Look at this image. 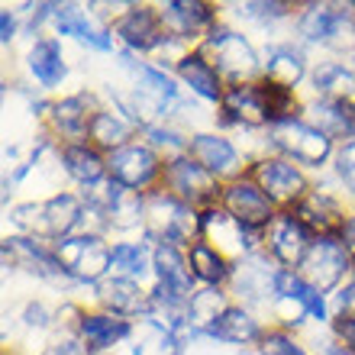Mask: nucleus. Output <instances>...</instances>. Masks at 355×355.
<instances>
[{
	"instance_id": "obj_1",
	"label": "nucleus",
	"mask_w": 355,
	"mask_h": 355,
	"mask_svg": "<svg viewBox=\"0 0 355 355\" xmlns=\"http://www.w3.org/2000/svg\"><path fill=\"white\" fill-rule=\"evenodd\" d=\"M146 236L149 243L162 245H191L200 239L204 233V214L197 207L178 200L175 194H168L165 187H155L146 194Z\"/></svg>"
},
{
	"instance_id": "obj_2",
	"label": "nucleus",
	"mask_w": 355,
	"mask_h": 355,
	"mask_svg": "<svg viewBox=\"0 0 355 355\" xmlns=\"http://www.w3.org/2000/svg\"><path fill=\"white\" fill-rule=\"evenodd\" d=\"M85 197L78 194H52L46 200H29V204L13 207L10 220L33 239H52L62 243L68 236H75L85 216Z\"/></svg>"
},
{
	"instance_id": "obj_3",
	"label": "nucleus",
	"mask_w": 355,
	"mask_h": 355,
	"mask_svg": "<svg viewBox=\"0 0 355 355\" xmlns=\"http://www.w3.org/2000/svg\"><path fill=\"white\" fill-rule=\"evenodd\" d=\"M197 52H200V55L220 71V78H226L230 85H252V78L259 75V68H262L252 42L230 26H214Z\"/></svg>"
},
{
	"instance_id": "obj_4",
	"label": "nucleus",
	"mask_w": 355,
	"mask_h": 355,
	"mask_svg": "<svg viewBox=\"0 0 355 355\" xmlns=\"http://www.w3.org/2000/svg\"><path fill=\"white\" fill-rule=\"evenodd\" d=\"M55 255L68 278L81 281V284H101L107 271L113 268V245L103 243V236H85L75 233L55 243Z\"/></svg>"
},
{
	"instance_id": "obj_5",
	"label": "nucleus",
	"mask_w": 355,
	"mask_h": 355,
	"mask_svg": "<svg viewBox=\"0 0 355 355\" xmlns=\"http://www.w3.org/2000/svg\"><path fill=\"white\" fill-rule=\"evenodd\" d=\"M268 136H271V146L278 152H284V159L310 165V168H320L333 155V139L323 130H317L313 123H307L304 116L275 123V126H268Z\"/></svg>"
},
{
	"instance_id": "obj_6",
	"label": "nucleus",
	"mask_w": 355,
	"mask_h": 355,
	"mask_svg": "<svg viewBox=\"0 0 355 355\" xmlns=\"http://www.w3.org/2000/svg\"><path fill=\"white\" fill-rule=\"evenodd\" d=\"M162 187L175 194L178 200H184L191 207H216V200L223 197V184L216 181L207 168H200L191 155H181V159L165 162V171H162Z\"/></svg>"
},
{
	"instance_id": "obj_7",
	"label": "nucleus",
	"mask_w": 355,
	"mask_h": 355,
	"mask_svg": "<svg viewBox=\"0 0 355 355\" xmlns=\"http://www.w3.org/2000/svg\"><path fill=\"white\" fill-rule=\"evenodd\" d=\"M165 165H162V155L152 149L149 142H130L123 149L110 152L107 155V175L116 184L130 187V191H149L155 181L162 178Z\"/></svg>"
},
{
	"instance_id": "obj_8",
	"label": "nucleus",
	"mask_w": 355,
	"mask_h": 355,
	"mask_svg": "<svg viewBox=\"0 0 355 355\" xmlns=\"http://www.w3.org/2000/svg\"><path fill=\"white\" fill-rule=\"evenodd\" d=\"M249 178L271 197V204H278V207H297L310 194L307 175L291 159H284V155L259 159L252 165V171H249Z\"/></svg>"
},
{
	"instance_id": "obj_9",
	"label": "nucleus",
	"mask_w": 355,
	"mask_h": 355,
	"mask_svg": "<svg viewBox=\"0 0 355 355\" xmlns=\"http://www.w3.org/2000/svg\"><path fill=\"white\" fill-rule=\"evenodd\" d=\"M220 207H223L226 214L239 220L245 230H255V233H262L275 223V204H271V197L265 194L262 187L255 184L249 175L236 178L230 184H223V197H220Z\"/></svg>"
},
{
	"instance_id": "obj_10",
	"label": "nucleus",
	"mask_w": 355,
	"mask_h": 355,
	"mask_svg": "<svg viewBox=\"0 0 355 355\" xmlns=\"http://www.w3.org/2000/svg\"><path fill=\"white\" fill-rule=\"evenodd\" d=\"M278 271L281 268H275V259H268L265 252H252L233 265L230 288L243 300V307H271Z\"/></svg>"
},
{
	"instance_id": "obj_11",
	"label": "nucleus",
	"mask_w": 355,
	"mask_h": 355,
	"mask_svg": "<svg viewBox=\"0 0 355 355\" xmlns=\"http://www.w3.org/2000/svg\"><path fill=\"white\" fill-rule=\"evenodd\" d=\"M346 271H352V255L346 252L343 239L339 236H320L310 245L307 259L300 262L297 275L304 281H310L317 291H333L346 278Z\"/></svg>"
},
{
	"instance_id": "obj_12",
	"label": "nucleus",
	"mask_w": 355,
	"mask_h": 355,
	"mask_svg": "<svg viewBox=\"0 0 355 355\" xmlns=\"http://www.w3.org/2000/svg\"><path fill=\"white\" fill-rule=\"evenodd\" d=\"M159 23L165 36L187 46L210 36V29L216 26V10L204 0H168L159 7Z\"/></svg>"
},
{
	"instance_id": "obj_13",
	"label": "nucleus",
	"mask_w": 355,
	"mask_h": 355,
	"mask_svg": "<svg viewBox=\"0 0 355 355\" xmlns=\"http://www.w3.org/2000/svg\"><path fill=\"white\" fill-rule=\"evenodd\" d=\"M297 33L304 42L313 46H346V33H355V19L349 13V7L339 3H310L304 13L297 17Z\"/></svg>"
},
{
	"instance_id": "obj_14",
	"label": "nucleus",
	"mask_w": 355,
	"mask_h": 355,
	"mask_svg": "<svg viewBox=\"0 0 355 355\" xmlns=\"http://www.w3.org/2000/svg\"><path fill=\"white\" fill-rule=\"evenodd\" d=\"M200 239L220 249L226 259H245V255L259 252V243H262V233H255V230H245L239 220L226 214L223 207H210L204 210V233Z\"/></svg>"
},
{
	"instance_id": "obj_15",
	"label": "nucleus",
	"mask_w": 355,
	"mask_h": 355,
	"mask_svg": "<svg viewBox=\"0 0 355 355\" xmlns=\"http://www.w3.org/2000/svg\"><path fill=\"white\" fill-rule=\"evenodd\" d=\"M91 204H97L107 216V226L113 230H136V226L146 223V194L139 191H130V187L116 184V181H103L101 187H94V194L87 197Z\"/></svg>"
},
{
	"instance_id": "obj_16",
	"label": "nucleus",
	"mask_w": 355,
	"mask_h": 355,
	"mask_svg": "<svg viewBox=\"0 0 355 355\" xmlns=\"http://www.w3.org/2000/svg\"><path fill=\"white\" fill-rule=\"evenodd\" d=\"M3 265H17L26 268L42 281H65L68 271L62 268L55 249H49L46 239H33V236H7L3 239Z\"/></svg>"
},
{
	"instance_id": "obj_17",
	"label": "nucleus",
	"mask_w": 355,
	"mask_h": 355,
	"mask_svg": "<svg viewBox=\"0 0 355 355\" xmlns=\"http://www.w3.org/2000/svg\"><path fill=\"white\" fill-rule=\"evenodd\" d=\"M265 243H268L271 259H275L281 268L294 271V268H300L304 259H307L310 245H313V236H310V230L300 223L291 210H281V214L275 216V223L268 226Z\"/></svg>"
},
{
	"instance_id": "obj_18",
	"label": "nucleus",
	"mask_w": 355,
	"mask_h": 355,
	"mask_svg": "<svg viewBox=\"0 0 355 355\" xmlns=\"http://www.w3.org/2000/svg\"><path fill=\"white\" fill-rule=\"evenodd\" d=\"M187 155L207 168L216 181H236L239 168H243V155L233 146V139H226L220 132H194L191 136V146H187Z\"/></svg>"
},
{
	"instance_id": "obj_19",
	"label": "nucleus",
	"mask_w": 355,
	"mask_h": 355,
	"mask_svg": "<svg viewBox=\"0 0 355 355\" xmlns=\"http://www.w3.org/2000/svg\"><path fill=\"white\" fill-rule=\"evenodd\" d=\"M101 107H94L91 94H71V97H62L49 107L46 120L52 136L65 142V146H78V142H87V130H91L94 113Z\"/></svg>"
},
{
	"instance_id": "obj_20",
	"label": "nucleus",
	"mask_w": 355,
	"mask_h": 355,
	"mask_svg": "<svg viewBox=\"0 0 355 355\" xmlns=\"http://www.w3.org/2000/svg\"><path fill=\"white\" fill-rule=\"evenodd\" d=\"M220 110L230 123L245 126V130H259V126H271V110L268 97H265V85H230L220 101Z\"/></svg>"
},
{
	"instance_id": "obj_21",
	"label": "nucleus",
	"mask_w": 355,
	"mask_h": 355,
	"mask_svg": "<svg viewBox=\"0 0 355 355\" xmlns=\"http://www.w3.org/2000/svg\"><path fill=\"white\" fill-rule=\"evenodd\" d=\"M291 214L307 226L313 239H320V236H339L343 226H346V216H349L336 197L329 194V191H320V187L310 191Z\"/></svg>"
},
{
	"instance_id": "obj_22",
	"label": "nucleus",
	"mask_w": 355,
	"mask_h": 355,
	"mask_svg": "<svg viewBox=\"0 0 355 355\" xmlns=\"http://www.w3.org/2000/svg\"><path fill=\"white\" fill-rule=\"evenodd\" d=\"M113 36L120 39L126 49H132V52H155L162 46V39H165L159 23V10L130 7L113 23Z\"/></svg>"
},
{
	"instance_id": "obj_23",
	"label": "nucleus",
	"mask_w": 355,
	"mask_h": 355,
	"mask_svg": "<svg viewBox=\"0 0 355 355\" xmlns=\"http://www.w3.org/2000/svg\"><path fill=\"white\" fill-rule=\"evenodd\" d=\"M97 300L103 304V310H110L116 317H149L152 310V294L142 291L139 281H130V278H103L97 284Z\"/></svg>"
},
{
	"instance_id": "obj_24",
	"label": "nucleus",
	"mask_w": 355,
	"mask_h": 355,
	"mask_svg": "<svg viewBox=\"0 0 355 355\" xmlns=\"http://www.w3.org/2000/svg\"><path fill=\"white\" fill-rule=\"evenodd\" d=\"M58 162L65 175L75 181V184H85V187H101L107 181V155L97 152L91 142H78V146H62L58 152Z\"/></svg>"
},
{
	"instance_id": "obj_25",
	"label": "nucleus",
	"mask_w": 355,
	"mask_h": 355,
	"mask_svg": "<svg viewBox=\"0 0 355 355\" xmlns=\"http://www.w3.org/2000/svg\"><path fill=\"white\" fill-rule=\"evenodd\" d=\"M139 123L130 120L123 110H116V107H101V110L94 113L91 120V130H87V142H91L97 152H116L123 149V146H130L132 139V130H136Z\"/></svg>"
},
{
	"instance_id": "obj_26",
	"label": "nucleus",
	"mask_w": 355,
	"mask_h": 355,
	"mask_svg": "<svg viewBox=\"0 0 355 355\" xmlns=\"http://www.w3.org/2000/svg\"><path fill=\"white\" fill-rule=\"evenodd\" d=\"M52 23H55L58 36H71V39H78V42H85V46L97 49V52H110L113 49L110 33L94 26V19L87 17L81 7H75V3H55Z\"/></svg>"
},
{
	"instance_id": "obj_27",
	"label": "nucleus",
	"mask_w": 355,
	"mask_h": 355,
	"mask_svg": "<svg viewBox=\"0 0 355 355\" xmlns=\"http://www.w3.org/2000/svg\"><path fill=\"white\" fill-rule=\"evenodd\" d=\"M304 120L323 130L329 139H355V103L346 101H313L304 107Z\"/></svg>"
},
{
	"instance_id": "obj_28",
	"label": "nucleus",
	"mask_w": 355,
	"mask_h": 355,
	"mask_svg": "<svg viewBox=\"0 0 355 355\" xmlns=\"http://www.w3.org/2000/svg\"><path fill=\"white\" fill-rule=\"evenodd\" d=\"M78 333H81V339L91 346V352H107L110 346H116V343L132 336V323L116 317V313H110V310H97V313H85V317H81Z\"/></svg>"
},
{
	"instance_id": "obj_29",
	"label": "nucleus",
	"mask_w": 355,
	"mask_h": 355,
	"mask_svg": "<svg viewBox=\"0 0 355 355\" xmlns=\"http://www.w3.org/2000/svg\"><path fill=\"white\" fill-rule=\"evenodd\" d=\"M175 71H178V78H181V85L191 94H197L200 101H210V103L223 101V94H226L223 78H220V71H216L200 52H187V58Z\"/></svg>"
},
{
	"instance_id": "obj_30",
	"label": "nucleus",
	"mask_w": 355,
	"mask_h": 355,
	"mask_svg": "<svg viewBox=\"0 0 355 355\" xmlns=\"http://www.w3.org/2000/svg\"><path fill=\"white\" fill-rule=\"evenodd\" d=\"M304 75H307V58H304L300 49L281 42V46H271L268 52H265V78L262 81L294 91V87L304 81Z\"/></svg>"
},
{
	"instance_id": "obj_31",
	"label": "nucleus",
	"mask_w": 355,
	"mask_h": 355,
	"mask_svg": "<svg viewBox=\"0 0 355 355\" xmlns=\"http://www.w3.org/2000/svg\"><path fill=\"white\" fill-rule=\"evenodd\" d=\"M313 91L320 94V101H346L355 103V68L349 62H336L327 58L313 68Z\"/></svg>"
},
{
	"instance_id": "obj_32",
	"label": "nucleus",
	"mask_w": 355,
	"mask_h": 355,
	"mask_svg": "<svg viewBox=\"0 0 355 355\" xmlns=\"http://www.w3.org/2000/svg\"><path fill=\"white\" fill-rule=\"evenodd\" d=\"M187 268H191L194 281H200L204 288H220L233 275L230 259L220 249H214L207 239H197V243L187 245Z\"/></svg>"
},
{
	"instance_id": "obj_33",
	"label": "nucleus",
	"mask_w": 355,
	"mask_h": 355,
	"mask_svg": "<svg viewBox=\"0 0 355 355\" xmlns=\"http://www.w3.org/2000/svg\"><path fill=\"white\" fill-rule=\"evenodd\" d=\"M216 343H226V346H249V343H262V327L259 320L252 317V310L243 307V304H233L223 317L216 320V327L207 333Z\"/></svg>"
},
{
	"instance_id": "obj_34",
	"label": "nucleus",
	"mask_w": 355,
	"mask_h": 355,
	"mask_svg": "<svg viewBox=\"0 0 355 355\" xmlns=\"http://www.w3.org/2000/svg\"><path fill=\"white\" fill-rule=\"evenodd\" d=\"M152 275H155V284L175 288L181 294H194V275L187 268V252H181L178 245H168V243L155 245Z\"/></svg>"
},
{
	"instance_id": "obj_35",
	"label": "nucleus",
	"mask_w": 355,
	"mask_h": 355,
	"mask_svg": "<svg viewBox=\"0 0 355 355\" xmlns=\"http://www.w3.org/2000/svg\"><path fill=\"white\" fill-rule=\"evenodd\" d=\"M26 65H29V75L36 78L42 87H58L68 75L65 55H62V46H58L55 39H36L29 46Z\"/></svg>"
},
{
	"instance_id": "obj_36",
	"label": "nucleus",
	"mask_w": 355,
	"mask_h": 355,
	"mask_svg": "<svg viewBox=\"0 0 355 355\" xmlns=\"http://www.w3.org/2000/svg\"><path fill=\"white\" fill-rule=\"evenodd\" d=\"M230 307L233 304L226 300V294L220 288H197L191 294V304H187V323H191L197 336H207Z\"/></svg>"
},
{
	"instance_id": "obj_37",
	"label": "nucleus",
	"mask_w": 355,
	"mask_h": 355,
	"mask_svg": "<svg viewBox=\"0 0 355 355\" xmlns=\"http://www.w3.org/2000/svg\"><path fill=\"white\" fill-rule=\"evenodd\" d=\"M152 255H155V245L149 243H116L113 245V271L120 278L142 281L152 271Z\"/></svg>"
},
{
	"instance_id": "obj_38",
	"label": "nucleus",
	"mask_w": 355,
	"mask_h": 355,
	"mask_svg": "<svg viewBox=\"0 0 355 355\" xmlns=\"http://www.w3.org/2000/svg\"><path fill=\"white\" fill-rule=\"evenodd\" d=\"M181 343H178L175 333H168L165 327L152 323V320H142L139 333H136V343H132V355H181Z\"/></svg>"
},
{
	"instance_id": "obj_39",
	"label": "nucleus",
	"mask_w": 355,
	"mask_h": 355,
	"mask_svg": "<svg viewBox=\"0 0 355 355\" xmlns=\"http://www.w3.org/2000/svg\"><path fill=\"white\" fill-rule=\"evenodd\" d=\"M146 139H149V146L155 152H165V155H168V162L187 155V146H191V139H187L184 132L175 130V126H168V123L146 126Z\"/></svg>"
},
{
	"instance_id": "obj_40",
	"label": "nucleus",
	"mask_w": 355,
	"mask_h": 355,
	"mask_svg": "<svg viewBox=\"0 0 355 355\" xmlns=\"http://www.w3.org/2000/svg\"><path fill=\"white\" fill-rule=\"evenodd\" d=\"M39 355H94L91 346H87L85 339H81V333H78V327H58L55 336L46 343V349Z\"/></svg>"
},
{
	"instance_id": "obj_41",
	"label": "nucleus",
	"mask_w": 355,
	"mask_h": 355,
	"mask_svg": "<svg viewBox=\"0 0 355 355\" xmlns=\"http://www.w3.org/2000/svg\"><path fill=\"white\" fill-rule=\"evenodd\" d=\"M236 13L243 19H255V23H275V19L288 17L291 3H278V0H255V3H236Z\"/></svg>"
},
{
	"instance_id": "obj_42",
	"label": "nucleus",
	"mask_w": 355,
	"mask_h": 355,
	"mask_svg": "<svg viewBox=\"0 0 355 355\" xmlns=\"http://www.w3.org/2000/svg\"><path fill=\"white\" fill-rule=\"evenodd\" d=\"M271 317L278 320L281 327H300L304 320L310 317V310L300 304L297 297H288V294H278V297L271 300Z\"/></svg>"
},
{
	"instance_id": "obj_43",
	"label": "nucleus",
	"mask_w": 355,
	"mask_h": 355,
	"mask_svg": "<svg viewBox=\"0 0 355 355\" xmlns=\"http://www.w3.org/2000/svg\"><path fill=\"white\" fill-rule=\"evenodd\" d=\"M259 352L262 355H310L297 339L291 336L288 329H271V333H265L262 343H259Z\"/></svg>"
},
{
	"instance_id": "obj_44",
	"label": "nucleus",
	"mask_w": 355,
	"mask_h": 355,
	"mask_svg": "<svg viewBox=\"0 0 355 355\" xmlns=\"http://www.w3.org/2000/svg\"><path fill=\"white\" fill-rule=\"evenodd\" d=\"M52 310L42 304V300H33V304H26V310H23V323H26L29 329H46L52 327Z\"/></svg>"
},
{
	"instance_id": "obj_45",
	"label": "nucleus",
	"mask_w": 355,
	"mask_h": 355,
	"mask_svg": "<svg viewBox=\"0 0 355 355\" xmlns=\"http://www.w3.org/2000/svg\"><path fill=\"white\" fill-rule=\"evenodd\" d=\"M336 313L343 320H355V275L346 281V288L336 294Z\"/></svg>"
},
{
	"instance_id": "obj_46",
	"label": "nucleus",
	"mask_w": 355,
	"mask_h": 355,
	"mask_svg": "<svg viewBox=\"0 0 355 355\" xmlns=\"http://www.w3.org/2000/svg\"><path fill=\"white\" fill-rule=\"evenodd\" d=\"M333 329H336L339 346H346L349 352H355V320H343V317H336Z\"/></svg>"
},
{
	"instance_id": "obj_47",
	"label": "nucleus",
	"mask_w": 355,
	"mask_h": 355,
	"mask_svg": "<svg viewBox=\"0 0 355 355\" xmlns=\"http://www.w3.org/2000/svg\"><path fill=\"white\" fill-rule=\"evenodd\" d=\"M13 36H17V17H13V10H0V39H3V46L7 42H13Z\"/></svg>"
},
{
	"instance_id": "obj_48",
	"label": "nucleus",
	"mask_w": 355,
	"mask_h": 355,
	"mask_svg": "<svg viewBox=\"0 0 355 355\" xmlns=\"http://www.w3.org/2000/svg\"><path fill=\"white\" fill-rule=\"evenodd\" d=\"M339 239H343V245H346V252L352 255L355 262V214L346 216V226H343V233H339Z\"/></svg>"
},
{
	"instance_id": "obj_49",
	"label": "nucleus",
	"mask_w": 355,
	"mask_h": 355,
	"mask_svg": "<svg viewBox=\"0 0 355 355\" xmlns=\"http://www.w3.org/2000/svg\"><path fill=\"white\" fill-rule=\"evenodd\" d=\"M327 355H355V352H349V349L346 346H333V349H329V352Z\"/></svg>"
},
{
	"instance_id": "obj_50",
	"label": "nucleus",
	"mask_w": 355,
	"mask_h": 355,
	"mask_svg": "<svg viewBox=\"0 0 355 355\" xmlns=\"http://www.w3.org/2000/svg\"><path fill=\"white\" fill-rule=\"evenodd\" d=\"M94 355H110V352H94Z\"/></svg>"
}]
</instances>
